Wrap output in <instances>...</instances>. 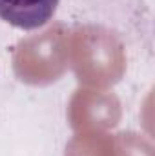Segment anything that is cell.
I'll return each instance as SVG.
<instances>
[{"label": "cell", "mask_w": 155, "mask_h": 156, "mask_svg": "<svg viewBox=\"0 0 155 156\" xmlns=\"http://www.w3.org/2000/svg\"><path fill=\"white\" fill-rule=\"evenodd\" d=\"M59 0H0V18L13 27L33 31L57 13Z\"/></svg>", "instance_id": "6da1fadb"}]
</instances>
